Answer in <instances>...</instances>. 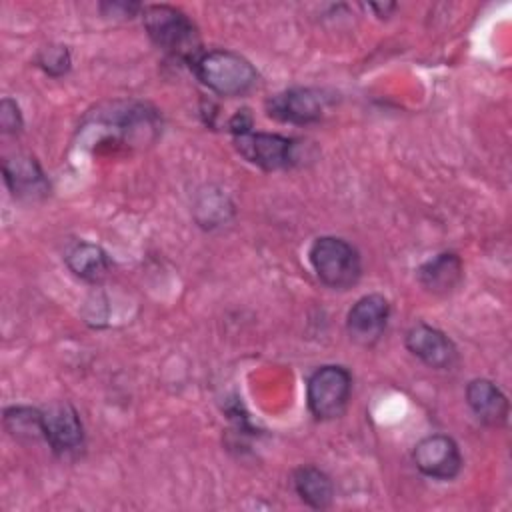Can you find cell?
<instances>
[{"label": "cell", "mask_w": 512, "mask_h": 512, "mask_svg": "<svg viewBox=\"0 0 512 512\" xmlns=\"http://www.w3.org/2000/svg\"><path fill=\"white\" fill-rule=\"evenodd\" d=\"M142 22L152 42L166 54L186 62H192L204 52L198 28L178 8L168 4H152L142 8Z\"/></svg>", "instance_id": "1"}, {"label": "cell", "mask_w": 512, "mask_h": 512, "mask_svg": "<svg viewBox=\"0 0 512 512\" xmlns=\"http://www.w3.org/2000/svg\"><path fill=\"white\" fill-rule=\"evenodd\" d=\"M192 70L208 90L220 96H242L258 84L256 68L230 50L202 52L192 62Z\"/></svg>", "instance_id": "2"}, {"label": "cell", "mask_w": 512, "mask_h": 512, "mask_svg": "<svg viewBox=\"0 0 512 512\" xmlns=\"http://www.w3.org/2000/svg\"><path fill=\"white\" fill-rule=\"evenodd\" d=\"M310 264L326 286L334 290L352 288L362 274L358 250L342 238L320 236L310 246Z\"/></svg>", "instance_id": "3"}, {"label": "cell", "mask_w": 512, "mask_h": 512, "mask_svg": "<svg viewBox=\"0 0 512 512\" xmlns=\"http://www.w3.org/2000/svg\"><path fill=\"white\" fill-rule=\"evenodd\" d=\"M352 390V376L346 368L326 364L316 368L306 384L308 410L318 420H332L344 414Z\"/></svg>", "instance_id": "4"}, {"label": "cell", "mask_w": 512, "mask_h": 512, "mask_svg": "<svg viewBox=\"0 0 512 512\" xmlns=\"http://www.w3.org/2000/svg\"><path fill=\"white\" fill-rule=\"evenodd\" d=\"M236 150L262 170L292 168L300 160L302 142L268 132H246L234 138Z\"/></svg>", "instance_id": "5"}, {"label": "cell", "mask_w": 512, "mask_h": 512, "mask_svg": "<svg viewBox=\"0 0 512 512\" xmlns=\"http://www.w3.org/2000/svg\"><path fill=\"white\" fill-rule=\"evenodd\" d=\"M416 468L434 480H452L462 468V456L458 444L444 434H432L422 438L412 452Z\"/></svg>", "instance_id": "6"}, {"label": "cell", "mask_w": 512, "mask_h": 512, "mask_svg": "<svg viewBox=\"0 0 512 512\" xmlns=\"http://www.w3.org/2000/svg\"><path fill=\"white\" fill-rule=\"evenodd\" d=\"M44 438L56 454H72L84 444V428L76 408L58 400L42 408Z\"/></svg>", "instance_id": "7"}, {"label": "cell", "mask_w": 512, "mask_h": 512, "mask_svg": "<svg viewBox=\"0 0 512 512\" xmlns=\"http://www.w3.org/2000/svg\"><path fill=\"white\" fill-rule=\"evenodd\" d=\"M390 316V304L382 294H366L348 310L346 330L352 342L360 346H372L386 330Z\"/></svg>", "instance_id": "8"}, {"label": "cell", "mask_w": 512, "mask_h": 512, "mask_svg": "<svg viewBox=\"0 0 512 512\" xmlns=\"http://www.w3.org/2000/svg\"><path fill=\"white\" fill-rule=\"evenodd\" d=\"M324 96L312 88H290L266 102V112L270 118L288 124H312L324 114Z\"/></svg>", "instance_id": "9"}, {"label": "cell", "mask_w": 512, "mask_h": 512, "mask_svg": "<svg viewBox=\"0 0 512 512\" xmlns=\"http://www.w3.org/2000/svg\"><path fill=\"white\" fill-rule=\"evenodd\" d=\"M406 348L426 366L436 370H448L458 360L454 342L444 332L428 324H416L406 332Z\"/></svg>", "instance_id": "10"}, {"label": "cell", "mask_w": 512, "mask_h": 512, "mask_svg": "<svg viewBox=\"0 0 512 512\" xmlns=\"http://www.w3.org/2000/svg\"><path fill=\"white\" fill-rule=\"evenodd\" d=\"M2 174L8 190L20 200H40L50 192L46 174L28 154L6 156L2 162Z\"/></svg>", "instance_id": "11"}, {"label": "cell", "mask_w": 512, "mask_h": 512, "mask_svg": "<svg viewBox=\"0 0 512 512\" xmlns=\"http://www.w3.org/2000/svg\"><path fill=\"white\" fill-rule=\"evenodd\" d=\"M466 402L474 416L486 426H504L508 420V400L504 392L486 378H476L466 386Z\"/></svg>", "instance_id": "12"}, {"label": "cell", "mask_w": 512, "mask_h": 512, "mask_svg": "<svg viewBox=\"0 0 512 512\" xmlns=\"http://www.w3.org/2000/svg\"><path fill=\"white\" fill-rule=\"evenodd\" d=\"M462 260L452 252L436 254L418 268L420 284L432 294H448L462 280Z\"/></svg>", "instance_id": "13"}, {"label": "cell", "mask_w": 512, "mask_h": 512, "mask_svg": "<svg viewBox=\"0 0 512 512\" xmlns=\"http://www.w3.org/2000/svg\"><path fill=\"white\" fill-rule=\"evenodd\" d=\"M64 260L78 278L88 282H100L110 272V258L98 244L76 242L66 250Z\"/></svg>", "instance_id": "14"}, {"label": "cell", "mask_w": 512, "mask_h": 512, "mask_svg": "<svg viewBox=\"0 0 512 512\" xmlns=\"http://www.w3.org/2000/svg\"><path fill=\"white\" fill-rule=\"evenodd\" d=\"M294 488L298 496L316 510H324L334 500L332 480L316 466H300L294 470Z\"/></svg>", "instance_id": "15"}, {"label": "cell", "mask_w": 512, "mask_h": 512, "mask_svg": "<svg viewBox=\"0 0 512 512\" xmlns=\"http://www.w3.org/2000/svg\"><path fill=\"white\" fill-rule=\"evenodd\" d=\"M4 426L12 438L32 442L44 438L42 410L30 406H10L4 410Z\"/></svg>", "instance_id": "16"}, {"label": "cell", "mask_w": 512, "mask_h": 512, "mask_svg": "<svg viewBox=\"0 0 512 512\" xmlns=\"http://www.w3.org/2000/svg\"><path fill=\"white\" fill-rule=\"evenodd\" d=\"M36 62L46 74L62 76L70 70V52L62 44H50L38 52Z\"/></svg>", "instance_id": "17"}, {"label": "cell", "mask_w": 512, "mask_h": 512, "mask_svg": "<svg viewBox=\"0 0 512 512\" xmlns=\"http://www.w3.org/2000/svg\"><path fill=\"white\" fill-rule=\"evenodd\" d=\"M0 128L6 134H16L22 128L20 108L10 98H2V102H0Z\"/></svg>", "instance_id": "18"}, {"label": "cell", "mask_w": 512, "mask_h": 512, "mask_svg": "<svg viewBox=\"0 0 512 512\" xmlns=\"http://www.w3.org/2000/svg\"><path fill=\"white\" fill-rule=\"evenodd\" d=\"M228 128L234 136H240V134H246L252 130V116L248 110H238L230 122H228Z\"/></svg>", "instance_id": "19"}, {"label": "cell", "mask_w": 512, "mask_h": 512, "mask_svg": "<svg viewBox=\"0 0 512 512\" xmlns=\"http://www.w3.org/2000/svg\"><path fill=\"white\" fill-rule=\"evenodd\" d=\"M372 10H378L380 16H386L388 10H394V4H388V6H382V4H370Z\"/></svg>", "instance_id": "20"}]
</instances>
